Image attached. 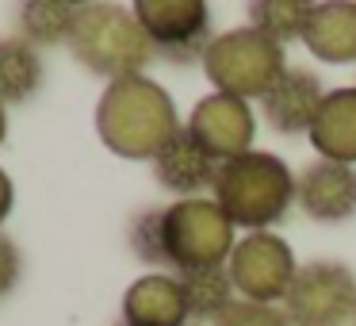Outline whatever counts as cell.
Returning a JSON list of instances; mask_svg holds the SVG:
<instances>
[{"mask_svg":"<svg viewBox=\"0 0 356 326\" xmlns=\"http://www.w3.org/2000/svg\"><path fill=\"white\" fill-rule=\"evenodd\" d=\"M215 326H291L284 315V307L276 303H249V300H234L222 311Z\"/></svg>","mask_w":356,"mask_h":326,"instance_id":"44dd1931","label":"cell"},{"mask_svg":"<svg viewBox=\"0 0 356 326\" xmlns=\"http://www.w3.org/2000/svg\"><path fill=\"white\" fill-rule=\"evenodd\" d=\"M42 88V58L39 47L19 39H0V100L27 104Z\"/></svg>","mask_w":356,"mask_h":326,"instance_id":"2e32d148","label":"cell"},{"mask_svg":"<svg viewBox=\"0 0 356 326\" xmlns=\"http://www.w3.org/2000/svg\"><path fill=\"white\" fill-rule=\"evenodd\" d=\"M307 50L325 65H348L356 62V4L353 0H325L310 12Z\"/></svg>","mask_w":356,"mask_h":326,"instance_id":"9a60e30c","label":"cell"},{"mask_svg":"<svg viewBox=\"0 0 356 326\" xmlns=\"http://www.w3.org/2000/svg\"><path fill=\"white\" fill-rule=\"evenodd\" d=\"M177 104L157 81L146 73L111 81L96 104V134L119 157L131 162H154L165 142L180 131Z\"/></svg>","mask_w":356,"mask_h":326,"instance_id":"6da1fadb","label":"cell"},{"mask_svg":"<svg viewBox=\"0 0 356 326\" xmlns=\"http://www.w3.org/2000/svg\"><path fill=\"white\" fill-rule=\"evenodd\" d=\"M4 108H8V104L0 100V142H4V134H8V111Z\"/></svg>","mask_w":356,"mask_h":326,"instance_id":"cb8c5ba5","label":"cell"},{"mask_svg":"<svg viewBox=\"0 0 356 326\" xmlns=\"http://www.w3.org/2000/svg\"><path fill=\"white\" fill-rule=\"evenodd\" d=\"M70 50L88 73L104 77L108 85L123 77H138L157 58L134 8H123V4H85Z\"/></svg>","mask_w":356,"mask_h":326,"instance_id":"3957f363","label":"cell"},{"mask_svg":"<svg viewBox=\"0 0 356 326\" xmlns=\"http://www.w3.org/2000/svg\"><path fill=\"white\" fill-rule=\"evenodd\" d=\"M184 127L218 165H226V162H234V157L257 150L253 146V139H257L253 108H249L245 100H238V96L207 93L192 108V116H188Z\"/></svg>","mask_w":356,"mask_h":326,"instance_id":"9c48e42d","label":"cell"},{"mask_svg":"<svg viewBox=\"0 0 356 326\" xmlns=\"http://www.w3.org/2000/svg\"><path fill=\"white\" fill-rule=\"evenodd\" d=\"M284 315L291 326H345L356 315V277L341 261L299 265L284 295Z\"/></svg>","mask_w":356,"mask_h":326,"instance_id":"8992f818","label":"cell"},{"mask_svg":"<svg viewBox=\"0 0 356 326\" xmlns=\"http://www.w3.org/2000/svg\"><path fill=\"white\" fill-rule=\"evenodd\" d=\"M119 326H123V323H119Z\"/></svg>","mask_w":356,"mask_h":326,"instance_id":"484cf974","label":"cell"},{"mask_svg":"<svg viewBox=\"0 0 356 326\" xmlns=\"http://www.w3.org/2000/svg\"><path fill=\"white\" fill-rule=\"evenodd\" d=\"M134 16L154 42V54L172 65L203 62L211 39H215L211 8L203 0H138Z\"/></svg>","mask_w":356,"mask_h":326,"instance_id":"ba28073f","label":"cell"},{"mask_svg":"<svg viewBox=\"0 0 356 326\" xmlns=\"http://www.w3.org/2000/svg\"><path fill=\"white\" fill-rule=\"evenodd\" d=\"M295 203L314 223H348L356 215V165L314 157L295 177Z\"/></svg>","mask_w":356,"mask_h":326,"instance_id":"30bf717a","label":"cell"},{"mask_svg":"<svg viewBox=\"0 0 356 326\" xmlns=\"http://www.w3.org/2000/svg\"><path fill=\"white\" fill-rule=\"evenodd\" d=\"M127 242H131V254L138 257L142 265H169L165 261V238H161V208H146L131 219V231H127Z\"/></svg>","mask_w":356,"mask_h":326,"instance_id":"ffe728a7","label":"cell"},{"mask_svg":"<svg viewBox=\"0 0 356 326\" xmlns=\"http://www.w3.org/2000/svg\"><path fill=\"white\" fill-rule=\"evenodd\" d=\"M245 12H249V27H257L276 47H287V42H302L314 4H307V0H257Z\"/></svg>","mask_w":356,"mask_h":326,"instance_id":"d6986e66","label":"cell"},{"mask_svg":"<svg viewBox=\"0 0 356 326\" xmlns=\"http://www.w3.org/2000/svg\"><path fill=\"white\" fill-rule=\"evenodd\" d=\"M85 4H70V0H31L19 8V31L31 47H70L77 20Z\"/></svg>","mask_w":356,"mask_h":326,"instance_id":"ac0fdd59","label":"cell"},{"mask_svg":"<svg viewBox=\"0 0 356 326\" xmlns=\"http://www.w3.org/2000/svg\"><path fill=\"white\" fill-rule=\"evenodd\" d=\"M322 100H325V88H322V81H318V73L287 65V73L261 100V111H264V119H268V127L276 134H310Z\"/></svg>","mask_w":356,"mask_h":326,"instance_id":"7c38bea8","label":"cell"},{"mask_svg":"<svg viewBox=\"0 0 356 326\" xmlns=\"http://www.w3.org/2000/svg\"><path fill=\"white\" fill-rule=\"evenodd\" d=\"M161 238L169 269H215L230 261L238 246V226L222 215L215 200L200 196V200H177L161 208Z\"/></svg>","mask_w":356,"mask_h":326,"instance_id":"5b68a950","label":"cell"},{"mask_svg":"<svg viewBox=\"0 0 356 326\" xmlns=\"http://www.w3.org/2000/svg\"><path fill=\"white\" fill-rule=\"evenodd\" d=\"M222 165L188 134V127H180L165 150L154 157V177L165 192H172L177 200H200L203 192H215V180Z\"/></svg>","mask_w":356,"mask_h":326,"instance_id":"8fae6325","label":"cell"},{"mask_svg":"<svg viewBox=\"0 0 356 326\" xmlns=\"http://www.w3.org/2000/svg\"><path fill=\"white\" fill-rule=\"evenodd\" d=\"M12 200H16V192H12V180H8V173L0 169V223L8 219V211H12Z\"/></svg>","mask_w":356,"mask_h":326,"instance_id":"603a6c76","label":"cell"},{"mask_svg":"<svg viewBox=\"0 0 356 326\" xmlns=\"http://www.w3.org/2000/svg\"><path fill=\"white\" fill-rule=\"evenodd\" d=\"M177 277H180V288H184L188 318H195V323H211V326H215L218 318H222V311L238 300L234 280H230V269H226V265L177 272Z\"/></svg>","mask_w":356,"mask_h":326,"instance_id":"e0dca14e","label":"cell"},{"mask_svg":"<svg viewBox=\"0 0 356 326\" xmlns=\"http://www.w3.org/2000/svg\"><path fill=\"white\" fill-rule=\"evenodd\" d=\"M307 139L318 150V157H325V162L356 165V85L325 93Z\"/></svg>","mask_w":356,"mask_h":326,"instance_id":"5bb4252c","label":"cell"},{"mask_svg":"<svg viewBox=\"0 0 356 326\" xmlns=\"http://www.w3.org/2000/svg\"><path fill=\"white\" fill-rule=\"evenodd\" d=\"M203 73H207L211 88L238 100H264L268 88L287 73L284 47L264 39L257 27H230V31L215 35L203 54Z\"/></svg>","mask_w":356,"mask_h":326,"instance_id":"277c9868","label":"cell"},{"mask_svg":"<svg viewBox=\"0 0 356 326\" xmlns=\"http://www.w3.org/2000/svg\"><path fill=\"white\" fill-rule=\"evenodd\" d=\"M353 323H356V315H353Z\"/></svg>","mask_w":356,"mask_h":326,"instance_id":"d4e9b609","label":"cell"},{"mask_svg":"<svg viewBox=\"0 0 356 326\" xmlns=\"http://www.w3.org/2000/svg\"><path fill=\"white\" fill-rule=\"evenodd\" d=\"M123 326H188V303L177 272H146L123 292Z\"/></svg>","mask_w":356,"mask_h":326,"instance_id":"4fadbf2b","label":"cell"},{"mask_svg":"<svg viewBox=\"0 0 356 326\" xmlns=\"http://www.w3.org/2000/svg\"><path fill=\"white\" fill-rule=\"evenodd\" d=\"M226 269H230L238 300L284 303L287 288H291L295 272H299V261H295V249L284 242V234L253 231V234H241L238 238Z\"/></svg>","mask_w":356,"mask_h":326,"instance_id":"52a82bcc","label":"cell"},{"mask_svg":"<svg viewBox=\"0 0 356 326\" xmlns=\"http://www.w3.org/2000/svg\"><path fill=\"white\" fill-rule=\"evenodd\" d=\"M19 272H24V257H19V246L8 238V234H0V300L19 284Z\"/></svg>","mask_w":356,"mask_h":326,"instance_id":"7402d4cb","label":"cell"},{"mask_svg":"<svg viewBox=\"0 0 356 326\" xmlns=\"http://www.w3.org/2000/svg\"><path fill=\"white\" fill-rule=\"evenodd\" d=\"M211 200L222 208L238 231H268L272 223L291 211L295 203V173L287 162L268 150H249L218 169L215 196Z\"/></svg>","mask_w":356,"mask_h":326,"instance_id":"7a4b0ae2","label":"cell"}]
</instances>
